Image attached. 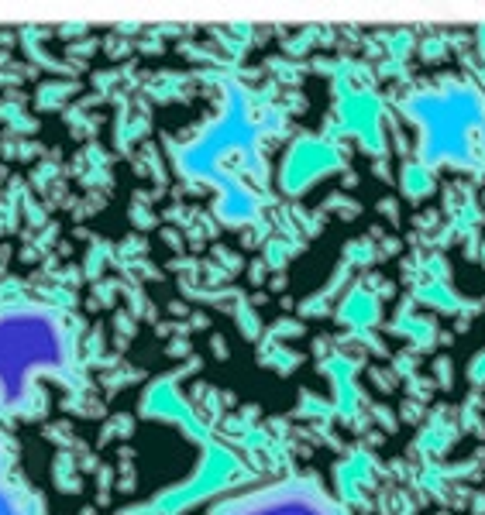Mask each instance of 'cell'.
<instances>
[{
    "mask_svg": "<svg viewBox=\"0 0 485 515\" xmlns=\"http://www.w3.org/2000/svg\"><path fill=\"white\" fill-rule=\"evenodd\" d=\"M69 368V334L55 309L21 296L0 299V409H21L35 385Z\"/></svg>",
    "mask_w": 485,
    "mask_h": 515,
    "instance_id": "6da1fadb",
    "label": "cell"
},
{
    "mask_svg": "<svg viewBox=\"0 0 485 515\" xmlns=\"http://www.w3.org/2000/svg\"><path fill=\"white\" fill-rule=\"evenodd\" d=\"M0 515H35V505L28 502L25 485L14 474V454L4 437H0Z\"/></svg>",
    "mask_w": 485,
    "mask_h": 515,
    "instance_id": "3957f363",
    "label": "cell"
},
{
    "mask_svg": "<svg viewBox=\"0 0 485 515\" xmlns=\"http://www.w3.org/2000/svg\"><path fill=\"white\" fill-rule=\"evenodd\" d=\"M220 515H337L330 502L306 488H275L248 495L234 505H224Z\"/></svg>",
    "mask_w": 485,
    "mask_h": 515,
    "instance_id": "7a4b0ae2",
    "label": "cell"
}]
</instances>
